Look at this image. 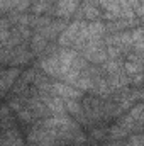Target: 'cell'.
Returning <instances> with one entry per match:
<instances>
[{
    "instance_id": "cell-1",
    "label": "cell",
    "mask_w": 144,
    "mask_h": 146,
    "mask_svg": "<svg viewBox=\"0 0 144 146\" xmlns=\"http://www.w3.org/2000/svg\"><path fill=\"white\" fill-rule=\"evenodd\" d=\"M76 5H78V0H61L58 5V14L59 15H71L76 10Z\"/></svg>"
},
{
    "instance_id": "cell-2",
    "label": "cell",
    "mask_w": 144,
    "mask_h": 146,
    "mask_svg": "<svg viewBox=\"0 0 144 146\" xmlns=\"http://www.w3.org/2000/svg\"><path fill=\"white\" fill-rule=\"evenodd\" d=\"M54 90H56L59 95H63L65 99H75L76 95H80L78 90H75L71 87H66V85H61V83H56V85H54Z\"/></svg>"
},
{
    "instance_id": "cell-3",
    "label": "cell",
    "mask_w": 144,
    "mask_h": 146,
    "mask_svg": "<svg viewBox=\"0 0 144 146\" xmlns=\"http://www.w3.org/2000/svg\"><path fill=\"white\" fill-rule=\"evenodd\" d=\"M63 100H65V99H63ZM63 100H61V99H49V100H46V104H48L49 109L54 110V112H63V109H65Z\"/></svg>"
},
{
    "instance_id": "cell-4",
    "label": "cell",
    "mask_w": 144,
    "mask_h": 146,
    "mask_svg": "<svg viewBox=\"0 0 144 146\" xmlns=\"http://www.w3.org/2000/svg\"><path fill=\"white\" fill-rule=\"evenodd\" d=\"M102 3H104V7L110 10V12H115V14H120V7H119V3H117V0H100Z\"/></svg>"
},
{
    "instance_id": "cell-5",
    "label": "cell",
    "mask_w": 144,
    "mask_h": 146,
    "mask_svg": "<svg viewBox=\"0 0 144 146\" xmlns=\"http://www.w3.org/2000/svg\"><path fill=\"white\" fill-rule=\"evenodd\" d=\"M126 68H127V72H131V73H139V72H141V65L127 63V65H126Z\"/></svg>"
}]
</instances>
